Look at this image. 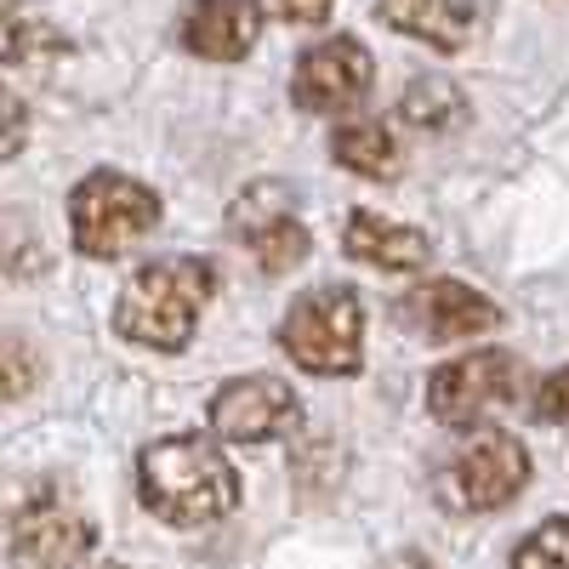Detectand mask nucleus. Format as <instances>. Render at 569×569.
Returning <instances> with one entry per match:
<instances>
[{"instance_id":"f257e3e1","label":"nucleus","mask_w":569,"mask_h":569,"mask_svg":"<svg viewBox=\"0 0 569 569\" xmlns=\"http://www.w3.org/2000/svg\"><path fill=\"white\" fill-rule=\"evenodd\" d=\"M137 496L160 525L200 530V525H217L222 512H233L240 472H233V461L222 456V445L211 433H182V439H160L142 450Z\"/></svg>"},{"instance_id":"f03ea898","label":"nucleus","mask_w":569,"mask_h":569,"mask_svg":"<svg viewBox=\"0 0 569 569\" xmlns=\"http://www.w3.org/2000/svg\"><path fill=\"white\" fill-rule=\"evenodd\" d=\"M211 291H217V279L200 257L142 262L131 273V284L120 291V302H114V330L137 348L177 353V348H188V337H194Z\"/></svg>"},{"instance_id":"7ed1b4c3","label":"nucleus","mask_w":569,"mask_h":569,"mask_svg":"<svg viewBox=\"0 0 569 569\" xmlns=\"http://www.w3.org/2000/svg\"><path fill=\"white\" fill-rule=\"evenodd\" d=\"M160 228V194L126 171H91L69 194V233L86 257H126L142 233Z\"/></svg>"},{"instance_id":"20e7f679","label":"nucleus","mask_w":569,"mask_h":569,"mask_svg":"<svg viewBox=\"0 0 569 569\" xmlns=\"http://www.w3.org/2000/svg\"><path fill=\"white\" fill-rule=\"evenodd\" d=\"M279 348L313 376H353L365 359V302L348 284H319L291 302L279 325Z\"/></svg>"},{"instance_id":"39448f33","label":"nucleus","mask_w":569,"mask_h":569,"mask_svg":"<svg viewBox=\"0 0 569 569\" xmlns=\"http://www.w3.org/2000/svg\"><path fill=\"white\" fill-rule=\"evenodd\" d=\"M530 485V456L507 427H472V439L450 456L439 496L456 512H496Z\"/></svg>"},{"instance_id":"423d86ee","label":"nucleus","mask_w":569,"mask_h":569,"mask_svg":"<svg viewBox=\"0 0 569 569\" xmlns=\"http://www.w3.org/2000/svg\"><path fill=\"white\" fill-rule=\"evenodd\" d=\"M518 393H525V365H518L507 348H479V353H461V359L433 370V382H427V410H433L445 427H479V416L512 405Z\"/></svg>"},{"instance_id":"0eeeda50","label":"nucleus","mask_w":569,"mask_h":569,"mask_svg":"<svg viewBox=\"0 0 569 569\" xmlns=\"http://www.w3.org/2000/svg\"><path fill=\"white\" fill-rule=\"evenodd\" d=\"M376 86V63L370 52L353 40V34H337V40H319L297 58V74H291V98L297 109L308 114H348L370 98Z\"/></svg>"},{"instance_id":"6e6552de","label":"nucleus","mask_w":569,"mask_h":569,"mask_svg":"<svg viewBox=\"0 0 569 569\" xmlns=\"http://www.w3.org/2000/svg\"><path fill=\"white\" fill-rule=\"evenodd\" d=\"M211 439H233V445H273L302 421L297 393L279 376H233L228 388H217L211 399Z\"/></svg>"},{"instance_id":"1a4fd4ad","label":"nucleus","mask_w":569,"mask_h":569,"mask_svg":"<svg viewBox=\"0 0 569 569\" xmlns=\"http://www.w3.org/2000/svg\"><path fill=\"white\" fill-rule=\"evenodd\" d=\"M91 541H98L91 518L69 501H29L12 518V558L23 569H74Z\"/></svg>"},{"instance_id":"9d476101","label":"nucleus","mask_w":569,"mask_h":569,"mask_svg":"<svg viewBox=\"0 0 569 569\" xmlns=\"http://www.w3.org/2000/svg\"><path fill=\"white\" fill-rule=\"evenodd\" d=\"M405 319L427 342H461V337H479V330H496L501 308L461 279H427L405 297Z\"/></svg>"},{"instance_id":"9b49d317","label":"nucleus","mask_w":569,"mask_h":569,"mask_svg":"<svg viewBox=\"0 0 569 569\" xmlns=\"http://www.w3.org/2000/svg\"><path fill=\"white\" fill-rule=\"evenodd\" d=\"M262 12L257 0H194L177 23V40L206 63H240L257 46Z\"/></svg>"},{"instance_id":"f8f14e48","label":"nucleus","mask_w":569,"mask_h":569,"mask_svg":"<svg viewBox=\"0 0 569 569\" xmlns=\"http://www.w3.org/2000/svg\"><path fill=\"white\" fill-rule=\"evenodd\" d=\"M342 246H348V257L382 268V273H416V268L433 262V246H427L421 228L388 222V217H376V211H353V217H348Z\"/></svg>"},{"instance_id":"ddd939ff","label":"nucleus","mask_w":569,"mask_h":569,"mask_svg":"<svg viewBox=\"0 0 569 569\" xmlns=\"http://www.w3.org/2000/svg\"><path fill=\"white\" fill-rule=\"evenodd\" d=\"M382 23L410 34V40H427L433 52H461L479 29V7L472 0H382Z\"/></svg>"},{"instance_id":"4468645a","label":"nucleus","mask_w":569,"mask_h":569,"mask_svg":"<svg viewBox=\"0 0 569 569\" xmlns=\"http://www.w3.org/2000/svg\"><path fill=\"white\" fill-rule=\"evenodd\" d=\"M330 160L353 177H376L388 182L405 171V154H399V137L382 126V120H342L330 131Z\"/></svg>"},{"instance_id":"2eb2a0df","label":"nucleus","mask_w":569,"mask_h":569,"mask_svg":"<svg viewBox=\"0 0 569 569\" xmlns=\"http://www.w3.org/2000/svg\"><path fill=\"white\" fill-rule=\"evenodd\" d=\"M246 251H251V262L262 268V273H291L302 257H308V228H302V217L297 211H284V217H273V222H262L257 233H246L240 240Z\"/></svg>"},{"instance_id":"dca6fc26","label":"nucleus","mask_w":569,"mask_h":569,"mask_svg":"<svg viewBox=\"0 0 569 569\" xmlns=\"http://www.w3.org/2000/svg\"><path fill=\"white\" fill-rule=\"evenodd\" d=\"M52 46L63 40L40 12H29L23 0H0V63H29L34 52H52Z\"/></svg>"},{"instance_id":"f3484780","label":"nucleus","mask_w":569,"mask_h":569,"mask_svg":"<svg viewBox=\"0 0 569 569\" xmlns=\"http://www.w3.org/2000/svg\"><path fill=\"white\" fill-rule=\"evenodd\" d=\"M467 109H461V91L450 86V80H416L410 91H405V120L410 126H421V131H445V126H456Z\"/></svg>"},{"instance_id":"a211bd4d","label":"nucleus","mask_w":569,"mask_h":569,"mask_svg":"<svg viewBox=\"0 0 569 569\" xmlns=\"http://www.w3.org/2000/svg\"><path fill=\"white\" fill-rule=\"evenodd\" d=\"M34 382H40V353L12 330H0V410L18 405Z\"/></svg>"},{"instance_id":"6ab92c4d","label":"nucleus","mask_w":569,"mask_h":569,"mask_svg":"<svg viewBox=\"0 0 569 569\" xmlns=\"http://www.w3.org/2000/svg\"><path fill=\"white\" fill-rule=\"evenodd\" d=\"M512 569H569V518L536 525L512 552Z\"/></svg>"},{"instance_id":"aec40b11","label":"nucleus","mask_w":569,"mask_h":569,"mask_svg":"<svg viewBox=\"0 0 569 569\" xmlns=\"http://www.w3.org/2000/svg\"><path fill=\"white\" fill-rule=\"evenodd\" d=\"M23 137H29V109H23L18 91L0 86V166H7V160L23 149Z\"/></svg>"},{"instance_id":"412c9836","label":"nucleus","mask_w":569,"mask_h":569,"mask_svg":"<svg viewBox=\"0 0 569 569\" xmlns=\"http://www.w3.org/2000/svg\"><path fill=\"white\" fill-rule=\"evenodd\" d=\"M536 416L541 421H569V365L552 370L547 382L536 388Z\"/></svg>"},{"instance_id":"4be33fe9","label":"nucleus","mask_w":569,"mask_h":569,"mask_svg":"<svg viewBox=\"0 0 569 569\" xmlns=\"http://www.w3.org/2000/svg\"><path fill=\"white\" fill-rule=\"evenodd\" d=\"M330 7H337V0H273V12L284 23H325Z\"/></svg>"},{"instance_id":"5701e85b","label":"nucleus","mask_w":569,"mask_h":569,"mask_svg":"<svg viewBox=\"0 0 569 569\" xmlns=\"http://www.w3.org/2000/svg\"><path fill=\"white\" fill-rule=\"evenodd\" d=\"M388 569H427L421 558H399V563H388Z\"/></svg>"}]
</instances>
